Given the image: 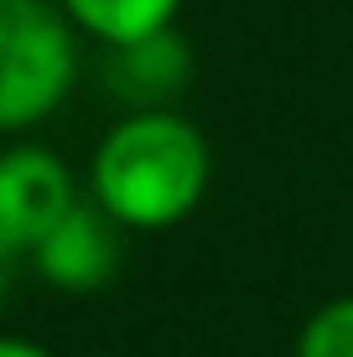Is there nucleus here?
<instances>
[{
	"mask_svg": "<svg viewBox=\"0 0 353 357\" xmlns=\"http://www.w3.org/2000/svg\"><path fill=\"white\" fill-rule=\"evenodd\" d=\"M208 176V140L192 119L172 109H130L94 145L89 197L115 223L156 233L198 213Z\"/></svg>",
	"mask_w": 353,
	"mask_h": 357,
	"instance_id": "nucleus-1",
	"label": "nucleus"
},
{
	"mask_svg": "<svg viewBox=\"0 0 353 357\" xmlns=\"http://www.w3.org/2000/svg\"><path fill=\"white\" fill-rule=\"evenodd\" d=\"M78 78L73 21L52 0H0V135L31 130Z\"/></svg>",
	"mask_w": 353,
	"mask_h": 357,
	"instance_id": "nucleus-2",
	"label": "nucleus"
},
{
	"mask_svg": "<svg viewBox=\"0 0 353 357\" xmlns=\"http://www.w3.org/2000/svg\"><path fill=\"white\" fill-rule=\"evenodd\" d=\"M78 202L73 171L47 145H10L0 151V243L10 254H31L68 207Z\"/></svg>",
	"mask_w": 353,
	"mask_h": 357,
	"instance_id": "nucleus-3",
	"label": "nucleus"
},
{
	"mask_svg": "<svg viewBox=\"0 0 353 357\" xmlns=\"http://www.w3.org/2000/svg\"><path fill=\"white\" fill-rule=\"evenodd\" d=\"M120 259H125V223H115L94 197H78L63 223L31 249L36 275L68 295L104 290L120 275Z\"/></svg>",
	"mask_w": 353,
	"mask_h": 357,
	"instance_id": "nucleus-4",
	"label": "nucleus"
},
{
	"mask_svg": "<svg viewBox=\"0 0 353 357\" xmlns=\"http://www.w3.org/2000/svg\"><path fill=\"white\" fill-rule=\"evenodd\" d=\"M187 78L192 52L172 26L109 47V89L125 109H166V98L187 89Z\"/></svg>",
	"mask_w": 353,
	"mask_h": 357,
	"instance_id": "nucleus-5",
	"label": "nucleus"
},
{
	"mask_svg": "<svg viewBox=\"0 0 353 357\" xmlns=\"http://www.w3.org/2000/svg\"><path fill=\"white\" fill-rule=\"evenodd\" d=\"M73 26H83L89 36H99L104 47L136 42L161 26H172L182 0H57Z\"/></svg>",
	"mask_w": 353,
	"mask_h": 357,
	"instance_id": "nucleus-6",
	"label": "nucleus"
},
{
	"mask_svg": "<svg viewBox=\"0 0 353 357\" xmlns=\"http://www.w3.org/2000/svg\"><path fill=\"white\" fill-rule=\"evenodd\" d=\"M296 357H353V295L317 305L296 331Z\"/></svg>",
	"mask_w": 353,
	"mask_h": 357,
	"instance_id": "nucleus-7",
	"label": "nucleus"
},
{
	"mask_svg": "<svg viewBox=\"0 0 353 357\" xmlns=\"http://www.w3.org/2000/svg\"><path fill=\"white\" fill-rule=\"evenodd\" d=\"M0 357H52L42 347V342H31V337H10V331H0Z\"/></svg>",
	"mask_w": 353,
	"mask_h": 357,
	"instance_id": "nucleus-8",
	"label": "nucleus"
},
{
	"mask_svg": "<svg viewBox=\"0 0 353 357\" xmlns=\"http://www.w3.org/2000/svg\"><path fill=\"white\" fill-rule=\"evenodd\" d=\"M10 259H16V254L0 243V305H6V290H10Z\"/></svg>",
	"mask_w": 353,
	"mask_h": 357,
	"instance_id": "nucleus-9",
	"label": "nucleus"
}]
</instances>
